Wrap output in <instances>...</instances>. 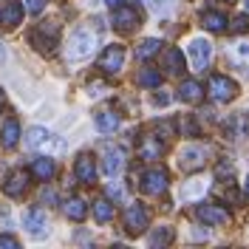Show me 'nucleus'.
Here are the masks:
<instances>
[{"instance_id": "obj_1", "label": "nucleus", "mask_w": 249, "mask_h": 249, "mask_svg": "<svg viewBox=\"0 0 249 249\" xmlns=\"http://www.w3.org/2000/svg\"><path fill=\"white\" fill-rule=\"evenodd\" d=\"M96 48V31H91L88 26L77 29L71 37H68V46H65V57L68 60H88L91 51Z\"/></svg>"}, {"instance_id": "obj_2", "label": "nucleus", "mask_w": 249, "mask_h": 249, "mask_svg": "<svg viewBox=\"0 0 249 249\" xmlns=\"http://www.w3.org/2000/svg\"><path fill=\"white\" fill-rule=\"evenodd\" d=\"M57 43H60V26L57 23H43V26H37L31 31V46L40 54H51Z\"/></svg>"}, {"instance_id": "obj_3", "label": "nucleus", "mask_w": 249, "mask_h": 249, "mask_svg": "<svg viewBox=\"0 0 249 249\" xmlns=\"http://www.w3.org/2000/svg\"><path fill=\"white\" fill-rule=\"evenodd\" d=\"M207 156H210V150L204 144H184L178 150V167L184 173H196L207 164Z\"/></svg>"}, {"instance_id": "obj_4", "label": "nucleus", "mask_w": 249, "mask_h": 249, "mask_svg": "<svg viewBox=\"0 0 249 249\" xmlns=\"http://www.w3.org/2000/svg\"><path fill=\"white\" fill-rule=\"evenodd\" d=\"M207 91H210V96H213L215 102H232L235 96H238V85H235L230 77H224V74H213Z\"/></svg>"}, {"instance_id": "obj_5", "label": "nucleus", "mask_w": 249, "mask_h": 249, "mask_svg": "<svg viewBox=\"0 0 249 249\" xmlns=\"http://www.w3.org/2000/svg\"><path fill=\"white\" fill-rule=\"evenodd\" d=\"M147 221H150V215H147V210H144V204H130L127 210H124V232L127 235H142L144 230H147Z\"/></svg>"}, {"instance_id": "obj_6", "label": "nucleus", "mask_w": 249, "mask_h": 249, "mask_svg": "<svg viewBox=\"0 0 249 249\" xmlns=\"http://www.w3.org/2000/svg\"><path fill=\"white\" fill-rule=\"evenodd\" d=\"M187 51H190L193 71H204V68L210 65V60H213V43H210V40H204V37H196V40L187 46Z\"/></svg>"}, {"instance_id": "obj_7", "label": "nucleus", "mask_w": 249, "mask_h": 249, "mask_svg": "<svg viewBox=\"0 0 249 249\" xmlns=\"http://www.w3.org/2000/svg\"><path fill=\"white\" fill-rule=\"evenodd\" d=\"M139 26H142V20H139L136 9H130V6H116L113 9V29L119 31V34H130Z\"/></svg>"}, {"instance_id": "obj_8", "label": "nucleus", "mask_w": 249, "mask_h": 249, "mask_svg": "<svg viewBox=\"0 0 249 249\" xmlns=\"http://www.w3.org/2000/svg\"><path fill=\"white\" fill-rule=\"evenodd\" d=\"M142 190L147 196H161L167 190V170L164 167H153L142 176Z\"/></svg>"}, {"instance_id": "obj_9", "label": "nucleus", "mask_w": 249, "mask_h": 249, "mask_svg": "<svg viewBox=\"0 0 249 249\" xmlns=\"http://www.w3.org/2000/svg\"><path fill=\"white\" fill-rule=\"evenodd\" d=\"M122 62H124V48L122 46H108L96 65H99L105 74H119V71H122Z\"/></svg>"}, {"instance_id": "obj_10", "label": "nucleus", "mask_w": 249, "mask_h": 249, "mask_svg": "<svg viewBox=\"0 0 249 249\" xmlns=\"http://www.w3.org/2000/svg\"><path fill=\"white\" fill-rule=\"evenodd\" d=\"M196 215L201 218L204 224H210V227H221V224L230 221V213L221 210V207H215V204H201V207L196 210Z\"/></svg>"}, {"instance_id": "obj_11", "label": "nucleus", "mask_w": 249, "mask_h": 249, "mask_svg": "<svg viewBox=\"0 0 249 249\" xmlns=\"http://www.w3.org/2000/svg\"><path fill=\"white\" fill-rule=\"evenodd\" d=\"M161 68H164V74H170V77L184 74V54H181V48H167V51L161 54Z\"/></svg>"}, {"instance_id": "obj_12", "label": "nucleus", "mask_w": 249, "mask_h": 249, "mask_svg": "<svg viewBox=\"0 0 249 249\" xmlns=\"http://www.w3.org/2000/svg\"><path fill=\"white\" fill-rule=\"evenodd\" d=\"M124 167V150L122 147H108L105 150V159H102V173L105 176H119V170Z\"/></svg>"}, {"instance_id": "obj_13", "label": "nucleus", "mask_w": 249, "mask_h": 249, "mask_svg": "<svg viewBox=\"0 0 249 249\" xmlns=\"http://www.w3.org/2000/svg\"><path fill=\"white\" fill-rule=\"evenodd\" d=\"M74 173L82 184H93L96 178V164H93V156L91 153H79L77 156V164H74Z\"/></svg>"}, {"instance_id": "obj_14", "label": "nucleus", "mask_w": 249, "mask_h": 249, "mask_svg": "<svg viewBox=\"0 0 249 249\" xmlns=\"http://www.w3.org/2000/svg\"><path fill=\"white\" fill-rule=\"evenodd\" d=\"M23 227L29 230L31 235H46L48 232V218H46V213L43 210H29L26 215H23Z\"/></svg>"}, {"instance_id": "obj_15", "label": "nucleus", "mask_w": 249, "mask_h": 249, "mask_svg": "<svg viewBox=\"0 0 249 249\" xmlns=\"http://www.w3.org/2000/svg\"><path fill=\"white\" fill-rule=\"evenodd\" d=\"M26 184H29V173L26 170H15V173H9V178L3 181V193L6 196H23V190H26Z\"/></svg>"}, {"instance_id": "obj_16", "label": "nucleus", "mask_w": 249, "mask_h": 249, "mask_svg": "<svg viewBox=\"0 0 249 249\" xmlns=\"http://www.w3.org/2000/svg\"><path fill=\"white\" fill-rule=\"evenodd\" d=\"M207 178H190L184 187H181V193H178V198L181 201H198L204 193H207Z\"/></svg>"}, {"instance_id": "obj_17", "label": "nucleus", "mask_w": 249, "mask_h": 249, "mask_svg": "<svg viewBox=\"0 0 249 249\" xmlns=\"http://www.w3.org/2000/svg\"><path fill=\"white\" fill-rule=\"evenodd\" d=\"M161 150H164V144L156 139V136H142V142H139V159L153 161V159L161 156Z\"/></svg>"}, {"instance_id": "obj_18", "label": "nucleus", "mask_w": 249, "mask_h": 249, "mask_svg": "<svg viewBox=\"0 0 249 249\" xmlns=\"http://www.w3.org/2000/svg\"><path fill=\"white\" fill-rule=\"evenodd\" d=\"M54 159H48V156H37L34 161H31V173L40 178V181H48L51 176H54Z\"/></svg>"}, {"instance_id": "obj_19", "label": "nucleus", "mask_w": 249, "mask_h": 249, "mask_svg": "<svg viewBox=\"0 0 249 249\" xmlns=\"http://www.w3.org/2000/svg\"><path fill=\"white\" fill-rule=\"evenodd\" d=\"M0 20H3L9 29H15L17 23L23 20V3H17V0H9V3H6V9L0 12Z\"/></svg>"}, {"instance_id": "obj_20", "label": "nucleus", "mask_w": 249, "mask_h": 249, "mask_svg": "<svg viewBox=\"0 0 249 249\" xmlns=\"http://www.w3.org/2000/svg\"><path fill=\"white\" fill-rule=\"evenodd\" d=\"M230 60L235 68H241L244 74H249V43H238L230 48Z\"/></svg>"}, {"instance_id": "obj_21", "label": "nucleus", "mask_w": 249, "mask_h": 249, "mask_svg": "<svg viewBox=\"0 0 249 249\" xmlns=\"http://www.w3.org/2000/svg\"><path fill=\"white\" fill-rule=\"evenodd\" d=\"M178 96H181L184 102H193V105H196V102L204 99V88L198 85V82H193V79H184L181 88H178Z\"/></svg>"}, {"instance_id": "obj_22", "label": "nucleus", "mask_w": 249, "mask_h": 249, "mask_svg": "<svg viewBox=\"0 0 249 249\" xmlns=\"http://www.w3.org/2000/svg\"><path fill=\"white\" fill-rule=\"evenodd\" d=\"M96 127H99V133H113L119 127V113L116 110H99L96 113Z\"/></svg>"}, {"instance_id": "obj_23", "label": "nucleus", "mask_w": 249, "mask_h": 249, "mask_svg": "<svg viewBox=\"0 0 249 249\" xmlns=\"http://www.w3.org/2000/svg\"><path fill=\"white\" fill-rule=\"evenodd\" d=\"M65 215L71 218V221H85V215H88V207H85V201L82 198H68L65 201Z\"/></svg>"}, {"instance_id": "obj_24", "label": "nucleus", "mask_w": 249, "mask_h": 249, "mask_svg": "<svg viewBox=\"0 0 249 249\" xmlns=\"http://www.w3.org/2000/svg\"><path fill=\"white\" fill-rule=\"evenodd\" d=\"M0 136H3V147H15L20 142V124H17V119H6Z\"/></svg>"}, {"instance_id": "obj_25", "label": "nucleus", "mask_w": 249, "mask_h": 249, "mask_svg": "<svg viewBox=\"0 0 249 249\" xmlns=\"http://www.w3.org/2000/svg\"><path fill=\"white\" fill-rule=\"evenodd\" d=\"M201 23H204V29H210V31H224L227 29V17L221 15V12H204Z\"/></svg>"}, {"instance_id": "obj_26", "label": "nucleus", "mask_w": 249, "mask_h": 249, "mask_svg": "<svg viewBox=\"0 0 249 249\" xmlns=\"http://www.w3.org/2000/svg\"><path fill=\"white\" fill-rule=\"evenodd\" d=\"M136 82L144 85V88H159L161 74H159V68H142L139 74H136Z\"/></svg>"}, {"instance_id": "obj_27", "label": "nucleus", "mask_w": 249, "mask_h": 249, "mask_svg": "<svg viewBox=\"0 0 249 249\" xmlns=\"http://www.w3.org/2000/svg\"><path fill=\"white\" fill-rule=\"evenodd\" d=\"M51 139V133H48L46 127H31L29 133H26V147H40V144H46V142Z\"/></svg>"}, {"instance_id": "obj_28", "label": "nucleus", "mask_w": 249, "mask_h": 249, "mask_svg": "<svg viewBox=\"0 0 249 249\" xmlns=\"http://www.w3.org/2000/svg\"><path fill=\"white\" fill-rule=\"evenodd\" d=\"M113 213H116V210H113V204H110V201H105V198L93 204V218H96L99 224H108L110 218H113Z\"/></svg>"}, {"instance_id": "obj_29", "label": "nucleus", "mask_w": 249, "mask_h": 249, "mask_svg": "<svg viewBox=\"0 0 249 249\" xmlns=\"http://www.w3.org/2000/svg\"><path fill=\"white\" fill-rule=\"evenodd\" d=\"M173 241V230L170 227H159L150 232V247H167Z\"/></svg>"}, {"instance_id": "obj_30", "label": "nucleus", "mask_w": 249, "mask_h": 249, "mask_svg": "<svg viewBox=\"0 0 249 249\" xmlns=\"http://www.w3.org/2000/svg\"><path fill=\"white\" fill-rule=\"evenodd\" d=\"M159 48H161L159 40H144L139 46V51H136V57H139V60H150L153 54H159Z\"/></svg>"}, {"instance_id": "obj_31", "label": "nucleus", "mask_w": 249, "mask_h": 249, "mask_svg": "<svg viewBox=\"0 0 249 249\" xmlns=\"http://www.w3.org/2000/svg\"><path fill=\"white\" fill-rule=\"evenodd\" d=\"M178 130H181L184 136H198V133H201L198 124L193 122V119H181V122H178Z\"/></svg>"}, {"instance_id": "obj_32", "label": "nucleus", "mask_w": 249, "mask_h": 249, "mask_svg": "<svg viewBox=\"0 0 249 249\" xmlns=\"http://www.w3.org/2000/svg\"><path fill=\"white\" fill-rule=\"evenodd\" d=\"M150 3V9H153L156 15H167L173 9V0H147Z\"/></svg>"}, {"instance_id": "obj_33", "label": "nucleus", "mask_w": 249, "mask_h": 249, "mask_svg": "<svg viewBox=\"0 0 249 249\" xmlns=\"http://www.w3.org/2000/svg\"><path fill=\"white\" fill-rule=\"evenodd\" d=\"M232 31L235 34H244V31H249V15H238L232 20Z\"/></svg>"}, {"instance_id": "obj_34", "label": "nucleus", "mask_w": 249, "mask_h": 249, "mask_svg": "<svg viewBox=\"0 0 249 249\" xmlns=\"http://www.w3.org/2000/svg\"><path fill=\"white\" fill-rule=\"evenodd\" d=\"M108 196L113 198V201H119V198H124V187L119 184V181H110L108 184Z\"/></svg>"}, {"instance_id": "obj_35", "label": "nucleus", "mask_w": 249, "mask_h": 249, "mask_svg": "<svg viewBox=\"0 0 249 249\" xmlns=\"http://www.w3.org/2000/svg\"><path fill=\"white\" fill-rule=\"evenodd\" d=\"M26 9H29L31 15H40L46 9V0H26Z\"/></svg>"}, {"instance_id": "obj_36", "label": "nucleus", "mask_w": 249, "mask_h": 249, "mask_svg": "<svg viewBox=\"0 0 249 249\" xmlns=\"http://www.w3.org/2000/svg\"><path fill=\"white\" fill-rule=\"evenodd\" d=\"M105 91H108V85H102V82H91V91H88V93L96 99V96H102Z\"/></svg>"}, {"instance_id": "obj_37", "label": "nucleus", "mask_w": 249, "mask_h": 249, "mask_svg": "<svg viewBox=\"0 0 249 249\" xmlns=\"http://www.w3.org/2000/svg\"><path fill=\"white\" fill-rule=\"evenodd\" d=\"M0 247H6V249H17L20 244H17V238H9V235H0Z\"/></svg>"}, {"instance_id": "obj_38", "label": "nucleus", "mask_w": 249, "mask_h": 249, "mask_svg": "<svg viewBox=\"0 0 249 249\" xmlns=\"http://www.w3.org/2000/svg\"><path fill=\"white\" fill-rule=\"evenodd\" d=\"M230 173H232V164L230 161H221L218 164V176H230Z\"/></svg>"}, {"instance_id": "obj_39", "label": "nucleus", "mask_w": 249, "mask_h": 249, "mask_svg": "<svg viewBox=\"0 0 249 249\" xmlns=\"http://www.w3.org/2000/svg\"><path fill=\"white\" fill-rule=\"evenodd\" d=\"M167 102H170L167 93H156V105H167Z\"/></svg>"}, {"instance_id": "obj_40", "label": "nucleus", "mask_w": 249, "mask_h": 249, "mask_svg": "<svg viewBox=\"0 0 249 249\" xmlns=\"http://www.w3.org/2000/svg\"><path fill=\"white\" fill-rule=\"evenodd\" d=\"M43 201H54V190H43Z\"/></svg>"}, {"instance_id": "obj_41", "label": "nucleus", "mask_w": 249, "mask_h": 249, "mask_svg": "<svg viewBox=\"0 0 249 249\" xmlns=\"http://www.w3.org/2000/svg\"><path fill=\"white\" fill-rule=\"evenodd\" d=\"M105 3H108V6H113V9H116V6H119L122 0H105Z\"/></svg>"}, {"instance_id": "obj_42", "label": "nucleus", "mask_w": 249, "mask_h": 249, "mask_svg": "<svg viewBox=\"0 0 249 249\" xmlns=\"http://www.w3.org/2000/svg\"><path fill=\"white\" fill-rule=\"evenodd\" d=\"M0 108H3V91H0Z\"/></svg>"}, {"instance_id": "obj_43", "label": "nucleus", "mask_w": 249, "mask_h": 249, "mask_svg": "<svg viewBox=\"0 0 249 249\" xmlns=\"http://www.w3.org/2000/svg\"><path fill=\"white\" fill-rule=\"evenodd\" d=\"M247 196H249V176H247Z\"/></svg>"}, {"instance_id": "obj_44", "label": "nucleus", "mask_w": 249, "mask_h": 249, "mask_svg": "<svg viewBox=\"0 0 249 249\" xmlns=\"http://www.w3.org/2000/svg\"><path fill=\"white\" fill-rule=\"evenodd\" d=\"M247 9H249V0H247Z\"/></svg>"}]
</instances>
